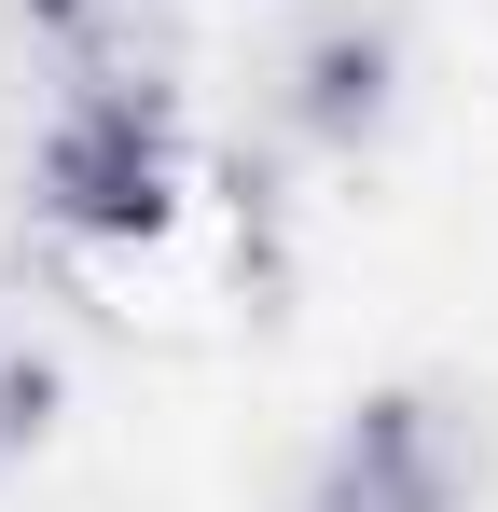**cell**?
Listing matches in <instances>:
<instances>
[{"instance_id": "2", "label": "cell", "mask_w": 498, "mask_h": 512, "mask_svg": "<svg viewBox=\"0 0 498 512\" xmlns=\"http://www.w3.org/2000/svg\"><path fill=\"white\" fill-rule=\"evenodd\" d=\"M485 402L471 388H374L346 402L332 443L305 457L291 512H471L485 499Z\"/></svg>"}, {"instance_id": "3", "label": "cell", "mask_w": 498, "mask_h": 512, "mask_svg": "<svg viewBox=\"0 0 498 512\" xmlns=\"http://www.w3.org/2000/svg\"><path fill=\"white\" fill-rule=\"evenodd\" d=\"M263 125L319 167H360L388 125H402V28L374 0H305L263 56Z\"/></svg>"}, {"instance_id": "4", "label": "cell", "mask_w": 498, "mask_h": 512, "mask_svg": "<svg viewBox=\"0 0 498 512\" xmlns=\"http://www.w3.org/2000/svg\"><path fill=\"white\" fill-rule=\"evenodd\" d=\"M56 416H70V360H56V333L0 319V485L56 443Z\"/></svg>"}, {"instance_id": "1", "label": "cell", "mask_w": 498, "mask_h": 512, "mask_svg": "<svg viewBox=\"0 0 498 512\" xmlns=\"http://www.w3.org/2000/svg\"><path fill=\"white\" fill-rule=\"evenodd\" d=\"M180 180H194V139L166 70H97L28 111V222L70 250H153L180 222Z\"/></svg>"}]
</instances>
